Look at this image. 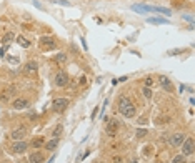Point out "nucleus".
<instances>
[{
	"mask_svg": "<svg viewBox=\"0 0 195 163\" xmlns=\"http://www.w3.org/2000/svg\"><path fill=\"white\" fill-rule=\"evenodd\" d=\"M184 140H185V133L178 132V133H175V135H172V140H170V143H172V146H180Z\"/></svg>",
	"mask_w": 195,
	"mask_h": 163,
	"instance_id": "12",
	"label": "nucleus"
},
{
	"mask_svg": "<svg viewBox=\"0 0 195 163\" xmlns=\"http://www.w3.org/2000/svg\"><path fill=\"white\" fill-rule=\"evenodd\" d=\"M53 161H55V155H53V157H52V158H50V160H48L47 163H53Z\"/></svg>",
	"mask_w": 195,
	"mask_h": 163,
	"instance_id": "33",
	"label": "nucleus"
},
{
	"mask_svg": "<svg viewBox=\"0 0 195 163\" xmlns=\"http://www.w3.org/2000/svg\"><path fill=\"white\" fill-rule=\"evenodd\" d=\"M62 133H64V125H57V127L53 128L52 135H53V138H60Z\"/></svg>",
	"mask_w": 195,
	"mask_h": 163,
	"instance_id": "18",
	"label": "nucleus"
},
{
	"mask_svg": "<svg viewBox=\"0 0 195 163\" xmlns=\"http://www.w3.org/2000/svg\"><path fill=\"white\" fill-rule=\"evenodd\" d=\"M180 146H182V155H184V157H190V155H193V150H195L193 138H185Z\"/></svg>",
	"mask_w": 195,
	"mask_h": 163,
	"instance_id": "2",
	"label": "nucleus"
},
{
	"mask_svg": "<svg viewBox=\"0 0 195 163\" xmlns=\"http://www.w3.org/2000/svg\"><path fill=\"white\" fill-rule=\"evenodd\" d=\"M114 163H123V160H122V157H114V160H112Z\"/></svg>",
	"mask_w": 195,
	"mask_h": 163,
	"instance_id": "30",
	"label": "nucleus"
},
{
	"mask_svg": "<svg viewBox=\"0 0 195 163\" xmlns=\"http://www.w3.org/2000/svg\"><path fill=\"white\" fill-rule=\"evenodd\" d=\"M145 135H147V130H142V128H139V130H137V137H139V138H143Z\"/></svg>",
	"mask_w": 195,
	"mask_h": 163,
	"instance_id": "26",
	"label": "nucleus"
},
{
	"mask_svg": "<svg viewBox=\"0 0 195 163\" xmlns=\"http://www.w3.org/2000/svg\"><path fill=\"white\" fill-rule=\"evenodd\" d=\"M57 145H59V138H52L50 141H47V143H45V148H47V150H55Z\"/></svg>",
	"mask_w": 195,
	"mask_h": 163,
	"instance_id": "19",
	"label": "nucleus"
},
{
	"mask_svg": "<svg viewBox=\"0 0 195 163\" xmlns=\"http://www.w3.org/2000/svg\"><path fill=\"white\" fill-rule=\"evenodd\" d=\"M28 107V100L27 98H15L14 101H12V108L14 110H23V108H27Z\"/></svg>",
	"mask_w": 195,
	"mask_h": 163,
	"instance_id": "9",
	"label": "nucleus"
},
{
	"mask_svg": "<svg viewBox=\"0 0 195 163\" xmlns=\"http://www.w3.org/2000/svg\"><path fill=\"white\" fill-rule=\"evenodd\" d=\"M39 70V63L35 62V60H28V62L23 65V72L25 73H37Z\"/></svg>",
	"mask_w": 195,
	"mask_h": 163,
	"instance_id": "11",
	"label": "nucleus"
},
{
	"mask_svg": "<svg viewBox=\"0 0 195 163\" xmlns=\"http://www.w3.org/2000/svg\"><path fill=\"white\" fill-rule=\"evenodd\" d=\"M53 82H55V87H59V88H64V87H67L68 85V73H65V72H59L55 75V78H53Z\"/></svg>",
	"mask_w": 195,
	"mask_h": 163,
	"instance_id": "4",
	"label": "nucleus"
},
{
	"mask_svg": "<svg viewBox=\"0 0 195 163\" xmlns=\"http://www.w3.org/2000/svg\"><path fill=\"white\" fill-rule=\"evenodd\" d=\"M27 133H28V130H27V128L20 127V128H15V130H12V132H10V138H12V140H14V141H19V140H23Z\"/></svg>",
	"mask_w": 195,
	"mask_h": 163,
	"instance_id": "6",
	"label": "nucleus"
},
{
	"mask_svg": "<svg viewBox=\"0 0 195 163\" xmlns=\"http://www.w3.org/2000/svg\"><path fill=\"white\" fill-rule=\"evenodd\" d=\"M153 12H157V14H164V15H170L172 12H170V9H165V7H152Z\"/></svg>",
	"mask_w": 195,
	"mask_h": 163,
	"instance_id": "20",
	"label": "nucleus"
},
{
	"mask_svg": "<svg viewBox=\"0 0 195 163\" xmlns=\"http://www.w3.org/2000/svg\"><path fill=\"white\" fill-rule=\"evenodd\" d=\"M14 40H15V35L12 34V32H7V34L3 35V38H2V43H3V45H10Z\"/></svg>",
	"mask_w": 195,
	"mask_h": 163,
	"instance_id": "16",
	"label": "nucleus"
},
{
	"mask_svg": "<svg viewBox=\"0 0 195 163\" xmlns=\"http://www.w3.org/2000/svg\"><path fill=\"white\" fill-rule=\"evenodd\" d=\"M17 42H19V45L23 47V48H28V47H30V40L25 38V37H17Z\"/></svg>",
	"mask_w": 195,
	"mask_h": 163,
	"instance_id": "17",
	"label": "nucleus"
},
{
	"mask_svg": "<svg viewBox=\"0 0 195 163\" xmlns=\"http://www.w3.org/2000/svg\"><path fill=\"white\" fill-rule=\"evenodd\" d=\"M132 163H139V161H137V160H132Z\"/></svg>",
	"mask_w": 195,
	"mask_h": 163,
	"instance_id": "34",
	"label": "nucleus"
},
{
	"mask_svg": "<svg viewBox=\"0 0 195 163\" xmlns=\"http://www.w3.org/2000/svg\"><path fill=\"white\" fill-rule=\"evenodd\" d=\"M97 112H98V107H97V108H93V113H92V120L95 118V115H97Z\"/></svg>",
	"mask_w": 195,
	"mask_h": 163,
	"instance_id": "32",
	"label": "nucleus"
},
{
	"mask_svg": "<svg viewBox=\"0 0 195 163\" xmlns=\"http://www.w3.org/2000/svg\"><path fill=\"white\" fill-rule=\"evenodd\" d=\"M68 98H64V97H59V98H53L52 101V108L55 110V112H64L65 108L68 107Z\"/></svg>",
	"mask_w": 195,
	"mask_h": 163,
	"instance_id": "3",
	"label": "nucleus"
},
{
	"mask_svg": "<svg viewBox=\"0 0 195 163\" xmlns=\"http://www.w3.org/2000/svg\"><path fill=\"white\" fill-rule=\"evenodd\" d=\"M185 48H175V50H168L167 55H177V54H184Z\"/></svg>",
	"mask_w": 195,
	"mask_h": 163,
	"instance_id": "24",
	"label": "nucleus"
},
{
	"mask_svg": "<svg viewBox=\"0 0 195 163\" xmlns=\"http://www.w3.org/2000/svg\"><path fill=\"white\" fill-rule=\"evenodd\" d=\"M53 60H55V62L57 63H65V62H67V55H65V54H57L55 57H53Z\"/></svg>",
	"mask_w": 195,
	"mask_h": 163,
	"instance_id": "21",
	"label": "nucleus"
},
{
	"mask_svg": "<svg viewBox=\"0 0 195 163\" xmlns=\"http://www.w3.org/2000/svg\"><path fill=\"white\" fill-rule=\"evenodd\" d=\"M137 123H139V125H143V123H147V120H145V118H140V120L137 121Z\"/></svg>",
	"mask_w": 195,
	"mask_h": 163,
	"instance_id": "31",
	"label": "nucleus"
},
{
	"mask_svg": "<svg viewBox=\"0 0 195 163\" xmlns=\"http://www.w3.org/2000/svg\"><path fill=\"white\" fill-rule=\"evenodd\" d=\"M147 22L152 23V25H167L168 20H167V18H159V17H157V18H155V17H148Z\"/></svg>",
	"mask_w": 195,
	"mask_h": 163,
	"instance_id": "14",
	"label": "nucleus"
},
{
	"mask_svg": "<svg viewBox=\"0 0 195 163\" xmlns=\"http://www.w3.org/2000/svg\"><path fill=\"white\" fill-rule=\"evenodd\" d=\"M132 9L135 12H140V14H150V12H153L150 5H134Z\"/></svg>",
	"mask_w": 195,
	"mask_h": 163,
	"instance_id": "15",
	"label": "nucleus"
},
{
	"mask_svg": "<svg viewBox=\"0 0 195 163\" xmlns=\"http://www.w3.org/2000/svg\"><path fill=\"white\" fill-rule=\"evenodd\" d=\"M10 148H12V152L14 153L20 155V153H25V150L28 148V143L27 141H23V140H19V141H14Z\"/></svg>",
	"mask_w": 195,
	"mask_h": 163,
	"instance_id": "7",
	"label": "nucleus"
},
{
	"mask_svg": "<svg viewBox=\"0 0 195 163\" xmlns=\"http://www.w3.org/2000/svg\"><path fill=\"white\" fill-rule=\"evenodd\" d=\"M159 83L162 85V88H164L165 92H172V82L167 75H160L159 77Z\"/></svg>",
	"mask_w": 195,
	"mask_h": 163,
	"instance_id": "10",
	"label": "nucleus"
},
{
	"mask_svg": "<svg viewBox=\"0 0 195 163\" xmlns=\"http://www.w3.org/2000/svg\"><path fill=\"white\" fill-rule=\"evenodd\" d=\"M143 95H145V98H152V90L148 87H145L143 88Z\"/></svg>",
	"mask_w": 195,
	"mask_h": 163,
	"instance_id": "25",
	"label": "nucleus"
},
{
	"mask_svg": "<svg viewBox=\"0 0 195 163\" xmlns=\"http://www.w3.org/2000/svg\"><path fill=\"white\" fill-rule=\"evenodd\" d=\"M53 3H60V5H68L67 0H53Z\"/></svg>",
	"mask_w": 195,
	"mask_h": 163,
	"instance_id": "28",
	"label": "nucleus"
},
{
	"mask_svg": "<svg viewBox=\"0 0 195 163\" xmlns=\"http://www.w3.org/2000/svg\"><path fill=\"white\" fill-rule=\"evenodd\" d=\"M172 163H185V157L184 155H177V157H173Z\"/></svg>",
	"mask_w": 195,
	"mask_h": 163,
	"instance_id": "23",
	"label": "nucleus"
},
{
	"mask_svg": "<svg viewBox=\"0 0 195 163\" xmlns=\"http://www.w3.org/2000/svg\"><path fill=\"white\" fill-rule=\"evenodd\" d=\"M40 47H42L44 50H53V48H55V42H53L52 37H42V38H40Z\"/></svg>",
	"mask_w": 195,
	"mask_h": 163,
	"instance_id": "8",
	"label": "nucleus"
},
{
	"mask_svg": "<svg viewBox=\"0 0 195 163\" xmlns=\"http://www.w3.org/2000/svg\"><path fill=\"white\" fill-rule=\"evenodd\" d=\"M44 160L45 158L40 152H34V153H30V157H28V161L30 163H42Z\"/></svg>",
	"mask_w": 195,
	"mask_h": 163,
	"instance_id": "13",
	"label": "nucleus"
},
{
	"mask_svg": "<svg viewBox=\"0 0 195 163\" xmlns=\"http://www.w3.org/2000/svg\"><path fill=\"white\" fill-rule=\"evenodd\" d=\"M118 112L122 113L125 118H132L135 115V112H137V108H135V105L130 101V98H127V97H120L118 98Z\"/></svg>",
	"mask_w": 195,
	"mask_h": 163,
	"instance_id": "1",
	"label": "nucleus"
},
{
	"mask_svg": "<svg viewBox=\"0 0 195 163\" xmlns=\"http://www.w3.org/2000/svg\"><path fill=\"white\" fill-rule=\"evenodd\" d=\"M120 127V121L117 118H110L109 121H107V127H105V132L109 137H115V133H117V130Z\"/></svg>",
	"mask_w": 195,
	"mask_h": 163,
	"instance_id": "5",
	"label": "nucleus"
},
{
	"mask_svg": "<svg viewBox=\"0 0 195 163\" xmlns=\"http://www.w3.org/2000/svg\"><path fill=\"white\" fill-rule=\"evenodd\" d=\"M152 83H153V80H152V78H147V80H145V87L150 88V87H152Z\"/></svg>",
	"mask_w": 195,
	"mask_h": 163,
	"instance_id": "29",
	"label": "nucleus"
},
{
	"mask_svg": "<svg viewBox=\"0 0 195 163\" xmlns=\"http://www.w3.org/2000/svg\"><path fill=\"white\" fill-rule=\"evenodd\" d=\"M7 48H9V45H3L2 48H0V57H3V55H5V52H7Z\"/></svg>",
	"mask_w": 195,
	"mask_h": 163,
	"instance_id": "27",
	"label": "nucleus"
},
{
	"mask_svg": "<svg viewBox=\"0 0 195 163\" xmlns=\"http://www.w3.org/2000/svg\"><path fill=\"white\" fill-rule=\"evenodd\" d=\"M42 145H44V140H42V138H35V140L32 141V146H34V148H40Z\"/></svg>",
	"mask_w": 195,
	"mask_h": 163,
	"instance_id": "22",
	"label": "nucleus"
}]
</instances>
